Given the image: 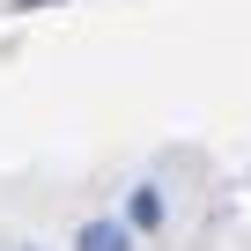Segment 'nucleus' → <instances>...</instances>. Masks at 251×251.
I'll use <instances>...</instances> for the list:
<instances>
[{
    "label": "nucleus",
    "mask_w": 251,
    "mask_h": 251,
    "mask_svg": "<svg viewBox=\"0 0 251 251\" xmlns=\"http://www.w3.org/2000/svg\"><path fill=\"white\" fill-rule=\"evenodd\" d=\"M163 222V200H155V185H141L133 192V229H155Z\"/></svg>",
    "instance_id": "f03ea898"
},
{
    "label": "nucleus",
    "mask_w": 251,
    "mask_h": 251,
    "mask_svg": "<svg viewBox=\"0 0 251 251\" xmlns=\"http://www.w3.org/2000/svg\"><path fill=\"white\" fill-rule=\"evenodd\" d=\"M74 251H133V229H126V222H81Z\"/></svg>",
    "instance_id": "f257e3e1"
}]
</instances>
